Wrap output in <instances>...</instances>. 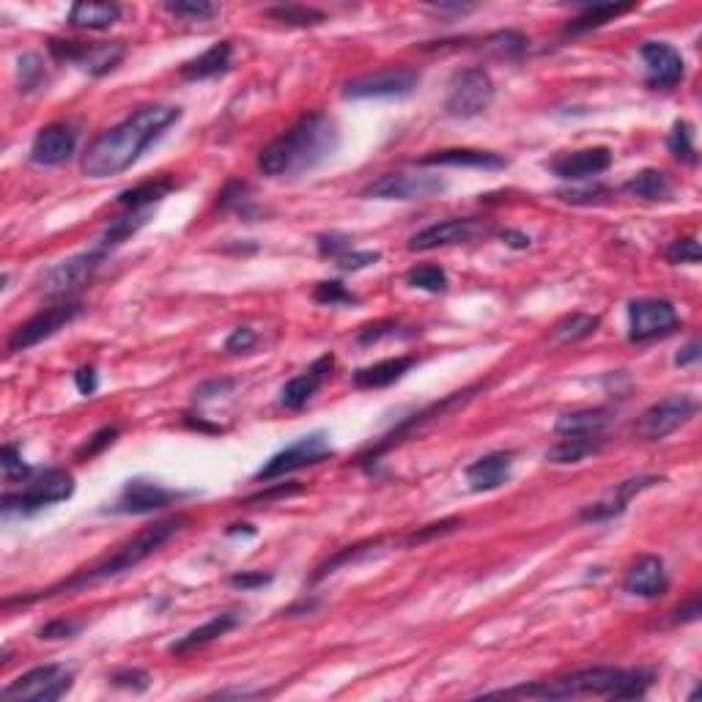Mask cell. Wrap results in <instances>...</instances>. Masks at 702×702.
Listing matches in <instances>:
<instances>
[{
  "label": "cell",
  "mask_w": 702,
  "mask_h": 702,
  "mask_svg": "<svg viewBox=\"0 0 702 702\" xmlns=\"http://www.w3.org/2000/svg\"><path fill=\"white\" fill-rule=\"evenodd\" d=\"M181 110L173 105H146L138 107L121 124L102 132L83 154V173L88 179H110L129 171L140 154L149 149L154 140L165 135V129L176 124Z\"/></svg>",
  "instance_id": "1"
},
{
  "label": "cell",
  "mask_w": 702,
  "mask_h": 702,
  "mask_svg": "<svg viewBox=\"0 0 702 702\" xmlns=\"http://www.w3.org/2000/svg\"><path fill=\"white\" fill-rule=\"evenodd\" d=\"M341 149L338 124L324 113H305L258 154V171L272 179L302 176L335 157Z\"/></svg>",
  "instance_id": "2"
},
{
  "label": "cell",
  "mask_w": 702,
  "mask_h": 702,
  "mask_svg": "<svg viewBox=\"0 0 702 702\" xmlns=\"http://www.w3.org/2000/svg\"><path fill=\"white\" fill-rule=\"evenodd\" d=\"M187 516H171L165 522H157L140 530L135 538H129L124 546H118L116 552L107 554L105 560H99L91 568H83L77 571L64 582H58L50 590H42V593H33V596H20V598H6V609L14 607V604H31V601H42V598H53L61 596V593H72V590H86L91 585H99V582H107V579H116V576L127 574L132 568H138L143 560H149L151 554H157L171 541L176 532H181L187 527Z\"/></svg>",
  "instance_id": "3"
},
{
  "label": "cell",
  "mask_w": 702,
  "mask_h": 702,
  "mask_svg": "<svg viewBox=\"0 0 702 702\" xmlns=\"http://www.w3.org/2000/svg\"><path fill=\"white\" fill-rule=\"evenodd\" d=\"M650 670H617V667H587V670L571 672L557 681L530 683L516 686L505 692H486V697H541V700H568L582 694L596 697H612V700H637L645 697L653 686Z\"/></svg>",
  "instance_id": "4"
},
{
  "label": "cell",
  "mask_w": 702,
  "mask_h": 702,
  "mask_svg": "<svg viewBox=\"0 0 702 702\" xmlns=\"http://www.w3.org/2000/svg\"><path fill=\"white\" fill-rule=\"evenodd\" d=\"M75 494V478L66 469H44L42 475H36L28 480V486L20 491H9L3 494V513L6 516H33V513L44 511L50 505L69 500Z\"/></svg>",
  "instance_id": "5"
},
{
  "label": "cell",
  "mask_w": 702,
  "mask_h": 702,
  "mask_svg": "<svg viewBox=\"0 0 702 702\" xmlns=\"http://www.w3.org/2000/svg\"><path fill=\"white\" fill-rule=\"evenodd\" d=\"M107 256H110V250L96 242L86 253H77V256L66 258L61 264L50 266L39 277V291H42L44 297L69 299L94 280V275L99 272V266L105 264Z\"/></svg>",
  "instance_id": "6"
},
{
  "label": "cell",
  "mask_w": 702,
  "mask_h": 702,
  "mask_svg": "<svg viewBox=\"0 0 702 702\" xmlns=\"http://www.w3.org/2000/svg\"><path fill=\"white\" fill-rule=\"evenodd\" d=\"M494 80L483 66H469L461 69L450 80V94H447V113L453 118H475L486 113L494 102Z\"/></svg>",
  "instance_id": "7"
},
{
  "label": "cell",
  "mask_w": 702,
  "mask_h": 702,
  "mask_svg": "<svg viewBox=\"0 0 702 702\" xmlns=\"http://www.w3.org/2000/svg\"><path fill=\"white\" fill-rule=\"evenodd\" d=\"M72 670H66L64 664H42L33 670L22 672L17 681H11L0 700H28V702H55L61 700L72 689Z\"/></svg>",
  "instance_id": "8"
},
{
  "label": "cell",
  "mask_w": 702,
  "mask_h": 702,
  "mask_svg": "<svg viewBox=\"0 0 702 702\" xmlns=\"http://www.w3.org/2000/svg\"><path fill=\"white\" fill-rule=\"evenodd\" d=\"M332 456V445L330 437L324 431H313V434H305L299 437L297 442H291L288 447H283L280 453L266 461L264 467L256 472V480L261 483H272L277 478H286L291 472H299V469L313 467V464H321L324 458Z\"/></svg>",
  "instance_id": "9"
},
{
  "label": "cell",
  "mask_w": 702,
  "mask_h": 702,
  "mask_svg": "<svg viewBox=\"0 0 702 702\" xmlns=\"http://www.w3.org/2000/svg\"><path fill=\"white\" fill-rule=\"evenodd\" d=\"M50 53L55 61H66V64L80 66L83 72L94 77H102L107 72H113L124 55H127V44L124 42H69V39H50Z\"/></svg>",
  "instance_id": "10"
},
{
  "label": "cell",
  "mask_w": 702,
  "mask_h": 702,
  "mask_svg": "<svg viewBox=\"0 0 702 702\" xmlns=\"http://www.w3.org/2000/svg\"><path fill=\"white\" fill-rule=\"evenodd\" d=\"M678 330V310L670 299L645 297L628 302V341L648 343Z\"/></svg>",
  "instance_id": "11"
},
{
  "label": "cell",
  "mask_w": 702,
  "mask_h": 702,
  "mask_svg": "<svg viewBox=\"0 0 702 702\" xmlns=\"http://www.w3.org/2000/svg\"><path fill=\"white\" fill-rule=\"evenodd\" d=\"M475 393H480V384H475V387H467V390H461V393H450L445 395L442 401H437V404L426 406V409H420L417 415L406 417L404 423H398V426L387 434V437H382V442H376V445L371 447V450H365L360 456V467H368L373 458H379L382 453H387V450H393L395 445H401L404 439H409L415 431H420L423 426H428L431 420H437V417L447 415L450 409H458V406H464L472 398Z\"/></svg>",
  "instance_id": "12"
},
{
  "label": "cell",
  "mask_w": 702,
  "mask_h": 702,
  "mask_svg": "<svg viewBox=\"0 0 702 702\" xmlns=\"http://www.w3.org/2000/svg\"><path fill=\"white\" fill-rule=\"evenodd\" d=\"M697 412V401L692 395H670L659 404L648 406L639 420L634 423V434L642 442H659V439L670 437L672 431H678L683 423H689Z\"/></svg>",
  "instance_id": "13"
},
{
  "label": "cell",
  "mask_w": 702,
  "mask_h": 702,
  "mask_svg": "<svg viewBox=\"0 0 702 702\" xmlns=\"http://www.w3.org/2000/svg\"><path fill=\"white\" fill-rule=\"evenodd\" d=\"M417 83H420V75L415 69L390 66V69H379V72L343 83V96L346 99H395V96L412 94Z\"/></svg>",
  "instance_id": "14"
},
{
  "label": "cell",
  "mask_w": 702,
  "mask_h": 702,
  "mask_svg": "<svg viewBox=\"0 0 702 702\" xmlns=\"http://www.w3.org/2000/svg\"><path fill=\"white\" fill-rule=\"evenodd\" d=\"M80 313H83V305H77V302H61V305H53V308L39 310L36 316H31L25 324H20L17 330L11 332L9 351L17 354V351H28L33 346H39L47 338L58 335L64 327H69Z\"/></svg>",
  "instance_id": "15"
},
{
  "label": "cell",
  "mask_w": 702,
  "mask_h": 702,
  "mask_svg": "<svg viewBox=\"0 0 702 702\" xmlns=\"http://www.w3.org/2000/svg\"><path fill=\"white\" fill-rule=\"evenodd\" d=\"M447 190V181L434 176V173H387L371 181L362 198H379V201H423L437 192Z\"/></svg>",
  "instance_id": "16"
},
{
  "label": "cell",
  "mask_w": 702,
  "mask_h": 702,
  "mask_svg": "<svg viewBox=\"0 0 702 702\" xmlns=\"http://www.w3.org/2000/svg\"><path fill=\"white\" fill-rule=\"evenodd\" d=\"M480 234H486V228L475 217H453V220H442L417 231L409 239V250L412 253H428V250H437V247H450V245H467L472 239H478Z\"/></svg>",
  "instance_id": "17"
},
{
  "label": "cell",
  "mask_w": 702,
  "mask_h": 702,
  "mask_svg": "<svg viewBox=\"0 0 702 702\" xmlns=\"http://www.w3.org/2000/svg\"><path fill=\"white\" fill-rule=\"evenodd\" d=\"M639 55L645 61V83L653 91H672L678 86L686 75V66H683L681 53L667 42H645L639 47Z\"/></svg>",
  "instance_id": "18"
},
{
  "label": "cell",
  "mask_w": 702,
  "mask_h": 702,
  "mask_svg": "<svg viewBox=\"0 0 702 702\" xmlns=\"http://www.w3.org/2000/svg\"><path fill=\"white\" fill-rule=\"evenodd\" d=\"M181 494L173 489H165L160 483H151V480H129L124 491L118 494L116 505L110 508L113 513H127V516H146V513L162 511L173 502L179 500Z\"/></svg>",
  "instance_id": "19"
},
{
  "label": "cell",
  "mask_w": 702,
  "mask_h": 702,
  "mask_svg": "<svg viewBox=\"0 0 702 702\" xmlns=\"http://www.w3.org/2000/svg\"><path fill=\"white\" fill-rule=\"evenodd\" d=\"M77 149V132L69 124H47L36 132L31 143V162L42 168H55L72 160Z\"/></svg>",
  "instance_id": "20"
},
{
  "label": "cell",
  "mask_w": 702,
  "mask_h": 702,
  "mask_svg": "<svg viewBox=\"0 0 702 702\" xmlns=\"http://www.w3.org/2000/svg\"><path fill=\"white\" fill-rule=\"evenodd\" d=\"M670 587V576H667V565L656 554H645L639 557L637 563L631 565L623 579V590L628 596L637 598H661Z\"/></svg>",
  "instance_id": "21"
},
{
  "label": "cell",
  "mask_w": 702,
  "mask_h": 702,
  "mask_svg": "<svg viewBox=\"0 0 702 702\" xmlns=\"http://www.w3.org/2000/svg\"><path fill=\"white\" fill-rule=\"evenodd\" d=\"M609 165H612V151L607 146H596V149L568 151V154L554 157L549 162V171L565 181H582L609 171Z\"/></svg>",
  "instance_id": "22"
},
{
  "label": "cell",
  "mask_w": 702,
  "mask_h": 702,
  "mask_svg": "<svg viewBox=\"0 0 702 702\" xmlns=\"http://www.w3.org/2000/svg\"><path fill=\"white\" fill-rule=\"evenodd\" d=\"M653 483H661V478H656V475H642V478L623 480V483H617L615 489L609 491L604 500L587 505L585 511L579 513V519H582V522H609V519H615V516H620V513L626 511L628 502L634 500L639 491L650 489Z\"/></svg>",
  "instance_id": "23"
},
{
  "label": "cell",
  "mask_w": 702,
  "mask_h": 702,
  "mask_svg": "<svg viewBox=\"0 0 702 702\" xmlns=\"http://www.w3.org/2000/svg\"><path fill=\"white\" fill-rule=\"evenodd\" d=\"M332 368H335V357H332V354H321L308 371H302L299 376H294V379H288V382L283 384V390H280V404L286 406V409H302L313 395L319 393L321 384L330 379Z\"/></svg>",
  "instance_id": "24"
},
{
  "label": "cell",
  "mask_w": 702,
  "mask_h": 702,
  "mask_svg": "<svg viewBox=\"0 0 702 702\" xmlns=\"http://www.w3.org/2000/svg\"><path fill=\"white\" fill-rule=\"evenodd\" d=\"M423 168H434V165H447V168H478V171H500L508 165L505 157L494 154V151H478V149H442L431 151L426 157L415 160Z\"/></svg>",
  "instance_id": "25"
},
{
  "label": "cell",
  "mask_w": 702,
  "mask_h": 702,
  "mask_svg": "<svg viewBox=\"0 0 702 702\" xmlns=\"http://www.w3.org/2000/svg\"><path fill=\"white\" fill-rule=\"evenodd\" d=\"M513 469V453L511 450H497L489 456L472 461L467 467V483L472 491H494L500 489L502 483H508Z\"/></svg>",
  "instance_id": "26"
},
{
  "label": "cell",
  "mask_w": 702,
  "mask_h": 702,
  "mask_svg": "<svg viewBox=\"0 0 702 702\" xmlns=\"http://www.w3.org/2000/svg\"><path fill=\"white\" fill-rule=\"evenodd\" d=\"M239 623H242V612H220V615H214L209 623L192 628L184 637L176 639L168 650H171L173 656H184V653H190V650L203 648V645H209L214 639L225 637V634L234 631Z\"/></svg>",
  "instance_id": "27"
},
{
  "label": "cell",
  "mask_w": 702,
  "mask_h": 702,
  "mask_svg": "<svg viewBox=\"0 0 702 702\" xmlns=\"http://www.w3.org/2000/svg\"><path fill=\"white\" fill-rule=\"evenodd\" d=\"M417 365L415 357H390V360L373 362L368 368H360L354 371L351 382L354 387L360 390H382V387H390V384L401 382L406 373L412 371Z\"/></svg>",
  "instance_id": "28"
},
{
  "label": "cell",
  "mask_w": 702,
  "mask_h": 702,
  "mask_svg": "<svg viewBox=\"0 0 702 702\" xmlns=\"http://www.w3.org/2000/svg\"><path fill=\"white\" fill-rule=\"evenodd\" d=\"M612 423V412L609 409H576V412H568L557 420L554 426V434L557 437H598L604 434V428Z\"/></svg>",
  "instance_id": "29"
},
{
  "label": "cell",
  "mask_w": 702,
  "mask_h": 702,
  "mask_svg": "<svg viewBox=\"0 0 702 702\" xmlns=\"http://www.w3.org/2000/svg\"><path fill=\"white\" fill-rule=\"evenodd\" d=\"M231 61H234V44L217 42L206 53H201L198 58H192V61L181 66V77L184 80H209V77L228 72Z\"/></svg>",
  "instance_id": "30"
},
{
  "label": "cell",
  "mask_w": 702,
  "mask_h": 702,
  "mask_svg": "<svg viewBox=\"0 0 702 702\" xmlns=\"http://www.w3.org/2000/svg\"><path fill=\"white\" fill-rule=\"evenodd\" d=\"M607 445L604 434L598 437H563L554 447L546 450V461L549 464H579L587 456H596Z\"/></svg>",
  "instance_id": "31"
},
{
  "label": "cell",
  "mask_w": 702,
  "mask_h": 702,
  "mask_svg": "<svg viewBox=\"0 0 702 702\" xmlns=\"http://www.w3.org/2000/svg\"><path fill=\"white\" fill-rule=\"evenodd\" d=\"M118 20H121L118 3H75L69 9V25L83 28V31H105Z\"/></svg>",
  "instance_id": "32"
},
{
  "label": "cell",
  "mask_w": 702,
  "mask_h": 702,
  "mask_svg": "<svg viewBox=\"0 0 702 702\" xmlns=\"http://www.w3.org/2000/svg\"><path fill=\"white\" fill-rule=\"evenodd\" d=\"M623 192H628L631 198H639V201H667L672 195V181L664 171L645 168V171L634 173V176L623 184Z\"/></svg>",
  "instance_id": "33"
},
{
  "label": "cell",
  "mask_w": 702,
  "mask_h": 702,
  "mask_svg": "<svg viewBox=\"0 0 702 702\" xmlns=\"http://www.w3.org/2000/svg\"><path fill=\"white\" fill-rule=\"evenodd\" d=\"M176 190V181L171 176H162V179L143 181L138 187H129V190L118 192L116 201L132 212V209H151L154 203H160L168 192Z\"/></svg>",
  "instance_id": "34"
},
{
  "label": "cell",
  "mask_w": 702,
  "mask_h": 702,
  "mask_svg": "<svg viewBox=\"0 0 702 702\" xmlns=\"http://www.w3.org/2000/svg\"><path fill=\"white\" fill-rule=\"evenodd\" d=\"M631 9H634V3H587L585 11L565 28V36H576V33H587L593 31V28H601V25L617 20L620 14H626V11Z\"/></svg>",
  "instance_id": "35"
},
{
  "label": "cell",
  "mask_w": 702,
  "mask_h": 702,
  "mask_svg": "<svg viewBox=\"0 0 702 702\" xmlns=\"http://www.w3.org/2000/svg\"><path fill=\"white\" fill-rule=\"evenodd\" d=\"M598 327H601V319H598V316H590V313H571V316H565L563 321L554 324L552 338L557 343L585 341L593 332H598Z\"/></svg>",
  "instance_id": "36"
},
{
  "label": "cell",
  "mask_w": 702,
  "mask_h": 702,
  "mask_svg": "<svg viewBox=\"0 0 702 702\" xmlns=\"http://www.w3.org/2000/svg\"><path fill=\"white\" fill-rule=\"evenodd\" d=\"M379 543L382 541H365V543H354V546H346V549H341L338 554H332L330 560H324V563L316 568V574L310 576V582H321V579H327L330 574H335L341 565L357 563V560H362V557H368V554H373L376 549H379Z\"/></svg>",
  "instance_id": "37"
},
{
  "label": "cell",
  "mask_w": 702,
  "mask_h": 702,
  "mask_svg": "<svg viewBox=\"0 0 702 702\" xmlns=\"http://www.w3.org/2000/svg\"><path fill=\"white\" fill-rule=\"evenodd\" d=\"M264 14L277 22L297 25V28H310V25H321V22L327 20V17H324V11L310 9V6H297V3H288V6H269Z\"/></svg>",
  "instance_id": "38"
},
{
  "label": "cell",
  "mask_w": 702,
  "mask_h": 702,
  "mask_svg": "<svg viewBox=\"0 0 702 702\" xmlns=\"http://www.w3.org/2000/svg\"><path fill=\"white\" fill-rule=\"evenodd\" d=\"M667 149L672 157H678L686 165H697V146H694V127L689 121H675L672 124L670 138H667Z\"/></svg>",
  "instance_id": "39"
},
{
  "label": "cell",
  "mask_w": 702,
  "mask_h": 702,
  "mask_svg": "<svg viewBox=\"0 0 702 702\" xmlns=\"http://www.w3.org/2000/svg\"><path fill=\"white\" fill-rule=\"evenodd\" d=\"M406 283L428 294H439L447 288V272L439 264H420L406 272Z\"/></svg>",
  "instance_id": "40"
},
{
  "label": "cell",
  "mask_w": 702,
  "mask_h": 702,
  "mask_svg": "<svg viewBox=\"0 0 702 702\" xmlns=\"http://www.w3.org/2000/svg\"><path fill=\"white\" fill-rule=\"evenodd\" d=\"M162 9L173 14V17L192 22L212 20L214 14H217V6L209 3V0H168V3H162Z\"/></svg>",
  "instance_id": "41"
},
{
  "label": "cell",
  "mask_w": 702,
  "mask_h": 702,
  "mask_svg": "<svg viewBox=\"0 0 702 702\" xmlns=\"http://www.w3.org/2000/svg\"><path fill=\"white\" fill-rule=\"evenodd\" d=\"M401 330H404L401 321L395 319L373 321V324H365V327L357 330V343H360V346H373V343H379L382 338H406V335H412V332Z\"/></svg>",
  "instance_id": "42"
},
{
  "label": "cell",
  "mask_w": 702,
  "mask_h": 702,
  "mask_svg": "<svg viewBox=\"0 0 702 702\" xmlns=\"http://www.w3.org/2000/svg\"><path fill=\"white\" fill-rule=\"evenodd\" d=\"M47 75H44V61L36 53H25L20 58V91L31 94L42 86Z\"/></svg>",
  "instance_id": "43"
},
{
  "label": "cell",
  "mask_w": 702,
  "mask_h": 702,
  "mask_svg": "<svg viewBox=\"0 0 702 702\" xmlns=\"http://www.w3.org/2000/svg\"><path fill=\"white\" fill-rule=\"evenodd\" d=\"M313 299L319 305H330V308L332 305H351V302H357V297L343 286L341 280H324V283H319V286L313 288Z\"/></svg>",
  "instance_id": "44"
},
{
  "label": "cell",
  "mask_w": 702,
  "mask_h": 702,
  "mask_svg": "<svg viewBox=\"0 0 702 702\" xmlns=\"http://www.w3.org/2000/svg\"><path fill=\"white\" fill-rule=\"evenodd\" d=\"M664 258H667L670 264H700V242L692 239V236H689V239H675V242H670V247L664 250Z\"/></svg>",
  "instance_id": "45"
},
{
  "label": "cell",
  "mask_w": 702,
  "mask_h": 702,
  "mask_svg": "<svg viewBox=\"0 0 702 702\" xmlns=\"http://www.w3.org/2000/svg\"><path fill=\"white\" fill-rule=\"evenodd\" d=\"M116 437H118V426L99 428L94 437L88 439L86 445L77 450V458H80V461H86V458L99 456V453H102L105 447H110V445H113V442H116Z\"/></svg>",
  "instance_id": "46"
},
{
  "label": "cell",
  "mask_w": 702,
  "mask_h": 702,
  "mask_svg": "<svg viewBox=\"0 0 702 702\" xmlns=\"http://www.w3.org/2000/svg\"><path fill=\"white\" fill-rule=\"evenodd\" d=\"M247 203L250 201H247L245 181H231V184L220 192V201H217V206H220V209H236V212H242L247 217V214H250Z\"/></svg>",
  "instance_id": "47"
},
{
  "label": "cell",
  "mask_w": 702,
  "mask_h": 702,
  "mask_svg": "<svg viewBox=\"0 0 702 702\" xmlns=\"http://www.w3.org/2000/svg\"><path fill=\"white\" fill-rule=\"evenodd\" d=\"M557 198L565 203H574V206H593V203H604L609 198V190L607 187H601V184H596L593 190L587 187V190H560L557 192Z\"/></svg>",
  "instance_id": "48"
},
{
  "label": "cell",
  "mask_w": 702,
  "mask_h": 702,
  "mask_svg": "<svg viewBox=\"0 0 702 702\" xmlns=\"http://www.w3.org/2000/svg\"><path fill=\"white\" fill-rule=\"evenodd\" d=\"M83 631V620H69V617H58L50 620L47 626L39 628V639H69Z\"/></svg>",
  "instance_id": "49"
},
{
  "label": "cell",
  "mask_w": 702,
  "mask_h": 702,
  "mask_svg": "<svg viewBox=\"0 0 702 702\" xmlns=\"http://www.w3.org/2000/svg\"><path fill=\"white\" fill-rule=\"evenodd\" d=\"M458 527H464V522H461V519H442V522L426 524V527H420L417 532H412V535L406 538V543H409V546H415V543H426V541H431V538H437V535L442 538V535L458 530Z\"/></svg>",
  "instance_id": "50"
},
{
  "label": "cell",
  "mask_w": 702,
  "mask_h": 702,
  "mask_svg": "<svg viewBox=\"0 0 702 702\" xmlns=\"http://www.w3.org/2000/svg\"><path fill=\"white\" fill-rule=\"evenodd\" d=\"M0 464H3V472H6V480H17V478H28L31 475V467L22 461L20 450L14 445L3 447L0 453Z\"/></svg>",
  "instance_id": "51"
},
{
  "label": "cell",
  "mask_w": 702,
  "mask_h": 702,
  "mask_svg": "<svg viewBox=\"0 0 702 702\" xmlns=\"http://www.w3.org/2000/svg\"><path fill=\"white\" fill-rule=\"evenodd\" d=\"M316 245H319V253L327 258H338L346 256L349 250H354V245H351L349 236L343 234H321L319 239H316Z\"/></svg>",
  "instance_id": "52"
},
{
  "label": "cell",
  "mask_w": 702,
  "mask_h": 702,
  "mask_svg": "<svg viewBox=\"0 0 702 702\" xmlns=\"http://www.w3.org/2000/svg\"><path fill=\"white\" fill-rule=\"evenodd\" d=\"M113 686L118 689H132V692H146L151 683V675L146 670H121L110 678Z\"/></svg>",
  "instance_id": "53"
},
{
  "label": "cell",
  "mask_w": 702,
  "mask_h": 702,
  "mask_svg": "<svg viewBox=\"0 0 702 702\" xmlns=\"http://www.w3.org/2000/svg\"><path fill=\"white\" fill-rule=\"evenodd\" d=\"M379 253H373V250H349L346 256L338 258V266H341L343 272H360V269H365V266H371L379 261Z\"/></svg>",
  "instance_id": "54"
},
{
  "label": "cell",
  "mask_w": 702,
  "mask_h": 702,
  "mask_svg": "<svg viewBox=\"0 0 702 702\" xmlns=\"http://www.w3.org/2000/svg\"><path fill=\"white\" fill-rule=\"evenodd\" d=\"M272 574H264V571H242V574H234L228 579V585L236 587V590H258V587L272 585Z\"/></svg>",
  "instance_id": "55"
},
{
  "label": "cell",
  "mask_w": 702,
  "mask_h": 702,
  "mask_svg": "<svg viewBox=\"0 0 702 702\" xmlns=\"http://www.w3.org/2000/svg\"><path fill=\"white\" fill-rule=\"evenodd\" d=\"M256 332L250 330V327H239V330H234L231 335H228V341H225V351L228 354H242V351H250L253 346H256Z\"/></svg>",
  "instance_id": "56"
},
{
  "label": "cell",
  "mask_w": 702,
  "mask_h": 702,
  "mask_svg": "<svg viewBox=\"0 0 702 702\" xmlns=\"http://www.w3.org/2000/svg\"><path fill=\"white\" fill-rule=\"evenodd\" d=\"M75 387L80 390V395H94L96 393V387H99V376H96V371L91 368V365L77 368Z\"/></svg>",
  "instance_id": "57"
},
{
  "label": "cell",
  "mask_w": 702,
  "mask_h": 702,
  "mask_svg": "<svg viewBox=\"0 0 702 702\" xmlns=\"http://www.w3.org/2000/svg\"><path fill=\"white\" fill-rule=\"evenodd\" d=\"M231 387H234V382H231V379H223V382H220V379H214V382L201 384V387L195 390V398H198V401H206V398H214V395L228 393Z\"/></svg>",
  "instance_id": "58"
},
{
  "label": "cell",
  "mask_w": 702,
  "mask_h": 702,
  "mask_svg": "<svg viewBox=\"0 0 702 702\" xmlns=\"http://www.w3.org/2000/svg\"><path fill=\"white\" fill-rule=\"evenodd\" d=\"M297 491H302V486H294V483H288V486H277V489L261 491V494H256V497H250V500H247V505H253V502L280 500V497H288V494H297Z\"/></svg>",
  "instance_id": "59"
},
{
  "label": "cell",
  "mask_w": 702,
  "mask_h": 702,
  "mask_svg": "<svg viewBox=\"0 0 702 702\" xmlns=\"http://www.w3.org/2000/svg\"><path fill=\"white\" fill-rule=\"evenodd\" d=\"M700 615H702L700 598H692L686 607L675 609V612H672V623H694V620H697Z\"/></svg>",
  "instance_id": "60"
},
{
  "label": "cell",
  "mask_w": 702,
  "mask_h": 702,
  "mask_svg": "<svg viewBox=\"0 0 702 702\" xmlns=\"http://www.w3.org/2000/svg\"><path fill=\"white\" fill-rule=\"evenodd\" d=\"M702 357V346L700 341H692L689 346H683L681 354L675 357V365H681V368H686V365H694V362H700Z\"/></svg>",
  "instance_id": "61"
},
{
  "label": "cell",
  "mask_w": 702,
  "mask_h": 702,
  "mask_svg": "<svg viewBox=\"0 0 702 702\" xmlns=\"http://www.w3.org/2000/svg\"><path fill=\"white\" fill-rule=\"evenodd\" d=\"M500 239L508 247H516V250H527V247H530V236L522 234V231H511V228H508V231H502Z\"/></svg>",
  "instance_id": "62"
},
{
  "label": "cell",
  "mask_w": 702,
  "mask_h": 702,
  "mask_svg": "<svg viewBox=\"0 0 702 702\" xmlns=\"http://www.w3.org/2000/svg\"><path fill=\"white\" fill-rule=\"evenodd\" d=\"M187 426H190V428H201V431H212V434H214V431H220V428L206 426L203 420H192V417H187Z\"/></svg>",
  "instance_id": "63"
}]
</instances>
